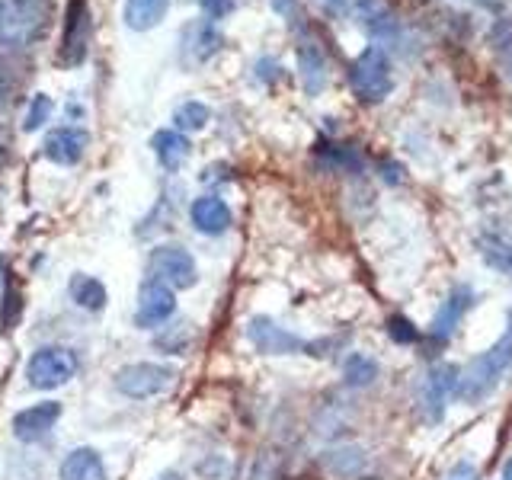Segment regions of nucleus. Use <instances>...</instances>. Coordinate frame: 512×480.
<instances>
[{"instance_id": "nucleus-26", "label": "nucleus", "mask_w": 512, "mask_h": 480, "mask_svg": "<svg viewBox=\"0 0 512 480\" xmlns=\"http://www.w3.org/2000/svg\"><path fill=\"white\" fill-rule=\"evenodd\" d=\"M157 349L160 352H170V356H183L192 343V327L189 324H173V327H164L157 333Z\"/></svg>"}, {"instance_id": "nucleus-2", "label": "nucleus", "mask_w": 512, "mask_h": 480, "mask_svg": "<svg viewBox=\"0 0 512 480\" xmlns=\"http://www.w3.org/2000/svg\"><path fill=\"white\" fill-rule=\"evenodd\" d=\"M509 365H512V314H509V327L503 330L500 340L461 368L455 397L461 404H480V400H487L496 391V384H500Z\"/></svg>"}, {"instance_id": "nucleus-17", "label": "nucleus", "mask_w": 512, "mask_h": 480, "mask_svg": "<svg viewBox=\"0 0 512 480\" xmlns=\"http://www.w3.org/2000/svg\"><path fill=\"white\" fill-rule=\"evenodd\" d=\"M61 480H109L103 455L90 445L71 448L61 461Z\"/></svg>"}, {"instance_id": "nucleus-14", "label": "nucleus", "mask_w": 512, "mask_h": 480, "mask_svg": "<svg viewBox=\"0 0 512 480\" xmlns=\"http://www.w3.org/2000/svg\"><path fill=\"white\" fill-rule=\"evenodd\" d=\"M61 413H64V407L58 404V400L32 404V407H26L13 416V436L20 442H39L52 432V426L61 420Z\"/></svg>"}, {"instance_id": "nucleus-10", "label": "nucleus", "mask_w": 512, "mask_h": 480, "mask_svg": "<svg viewBox=\"0 0 512 480\" xmlns=\"http://www.w3.org/2000/svg\"><path fill=\"white\" fill-rule=\"evenodd\" d=\"M247 340L263 352V356H295V352L308 349V343L298 333L285 330L272 317H253L247 324Z\"/></svg>"}, {"instance_id": "nucleus-9", "label": "nucleus", "mask_w": 512, "mask_h": 480, "mask_svg": "<svg viewBox=\"0 0 512 480\" xmlns=\"http://www.w3.org/2000/svg\"><path fill=\"white\" fill-rule=\"evenodd\" d=\"M176 311V295L167 282L160 279H144L141 292H138V308H135V324L141 330H154L160 324H167Z\"/></svg>"}, {"instance_id": "nucleus-12", "label": "nucleus", "mask_w": 512, "mask_h": 480, "mask_svg": "<svg viewBox=\"0 0 512 480\" xmlns=\"http://www.w3.org/2000/svg\"><path fill=\"white\" fill-rule=\"evenodd\" d=\"M180 45H183L180 48L183 64H189V68H199V64H205L208 58L221 52L224 36H221V29L212 20H196V23H189L180 32Z\"/></svg>"}, {"instance_id": "nucleus-29", "label": "nucleus", "mask_w": 512, "mask_h": 480, "mask_svg": "<svg viewBox=\"0 0 512 480\" xmlns=\"http://www.w3.org/2000/svg\"><path fill=\"white\" fill-rule=\"evenodd\" d=\"M480 247H484L480 253H484V260L490 266L512 272V244H509V240H503V237H484V240H480Z\"/></svg>"}, {"instance_id": "nucleus-1", "label": "nucleus", "mask_w": 512, "mask_h": 480, "mask_svg": "<svg viewBox=\"0 0 512 480\" xmlns=\"http://www.w3.org/2000/svg\"><path fill=\"white\" fill-rule=\"evenodd\" d=\"M52 20L48 0H0V58L20 55L39 42Z\"/></svg>"}, {"instance_id": "nucleus-42", "label": "nucleus", "mask_w": 512, "mask_h": 480, "mask_svg": "<svg viewBox=\"0 0 512 480\" xmlns=\"http://www.w3.org/2000/svg\"><path fill=\"white\" fill-rule=\"evenodd\" d=\"M362 480H378V477H362Z\"/></svg>"}, {"instance_id": "nucleus-41", "label": "nucleus", "mask_w": 512, "mask_h": 480, "mask_svg": "<svg viewBox=\"0 0 512 480\" xmlns=\"http://www.w3.org/2000/svg\"><path fill=\"white\" fill-rule=\"evenodd\" d=\"M4 160H7V148L0 144V167H4Z\"/></svg>"}, {"instance_id": "nucleus-15", "label": "nucleus", "mask_w": 512, "mask_h": 480, "mask_svg": "<svg viewBox=\"0 0 512 480\" xmlns=\"http://www.w3.org/2000/svg\"><path fill=\"white\" fill-rule=\"evenodd\" d=\"M471 288L468 285H458L448 292V298L442 301V308L436 311V317H432V324H429V340H436V343H445V340H452V333L455 327L461 324V317L464 311L471 308Z\"/></svg>"}, {"instance_id": "nucleus-27", "label": "nucleus", "mask_w": 512, "mask_h": 480, "mask_svg": "<svg viewBox=\"0 0 512 480\" xmlns=\"http://www.w3.org/2000/svg\"><path fill=\"white\" fill-rule=\"evenodd\" d=\"M20 317H23V292L13 282H7L4 301H0V330H4V333L16 330Z\"/></svg>"}, {"instance_id": "nucleus-30", "label": "nucleus", "mask_w": 512, "mask_h": 480, "mask_svg": "<svg viewBox=\"0 0 512 480\" xmlns=\"http://www.w3.org/2000/svg\"><path fill=\"white\" fill-rule=\"evenodd\" d=\"M52 100H48L45 93H36L29 100V109H26V119H23V132H39V128L52 119Z\"/></svg>"}, {"instance_id": "nucleus-37", "label": "nucleus", "mask_w": 512, "mask_h": 480, "mask_svg": "<svg viewBox=\"0 0 512 480\" xmlns=\"http://www.w3.org/2000/svg\"><path fill=\"white\" fill-rule=\"evenodd\" d=\"M279 64L276 61H269V58H263L260 64H256V77H260V80H276L279 77Z\"/></svg>"}, {"instance_id": "nucleus-20", "label": "nucleus", "mask_w": 512, "mask_h": 480, "mask_svg": "<svg viewBox=\"0 0 512 480\" xmlns=\"http://www.w3.org/2000/svg\"><path fill=\"white\" fill-rule=\"evenodd\" d=\"M365 461H368V455H365V448H362V445H340V448H330V452H324V458H320V464H324V471L333 474V477H340V480L362 474Z\"/></svg>"}, {"instance_id": "nucleus-22", "label": "nucleus", "mask_w": 512, "mask_h": 480, "mask_svg": "<svg viewBox=\"0 0 512 480\" xmlns=\"http://www.w3.org/2000/svg\"><path fill=\"white\" fill-rule=\"evenodd\" d=\"M71 298L77 308H84L90 314H100L106 308V285L93 276H74L71 279Z\"/></svg>"}, {"instance_id": "nucleus-23", "label": "nucleus", "mask_w": 512, "mask_h": 480, "mask_svg": "<svg viewBox=\"0 0 512 480\" xmlns=\"http://www.w3.org/2000/svg\"><path fill=\"white\" fill-rule=\"evenodd\" d=\"M378 378V362L365 352H349L343 362V381L349 388H368Z\"/></svg>"}, {"instance_id": "nucleus-36", "label": "nucleus", "mask_w": 512, "mask_h": 480, "mask_svg": "<svg viewBox=\"0 0 512 480\" xmlns=\"http://www.w3.org/2000/svg\"><path fill=\"white\" fill-rule=\"evenodd\" d=\"M317 7L336 20V16H343V13L349 10V0H317Z\"/></svg>"}, {"instance_id": "nucleus-35", "label": "nucleus", "mask_w": 512, "mask_h": 480, "mask_svg": "<svg viewBox=\"0 0 512 480\" xmlns=\"http://www.w3.org/2000/svg\"><path fill=\"white\" fill-rule=\"evenodd\" d=\"M445 480H477V471L471 461H458L455 468L445 474Z\"/></svg>"}, {"instance_id": "nucleus-7", "label": "nucleus", "mask_w": 512, "mask_h": 480, "mask_svg": "<svg viewBox=\"0 0 512 480\" xmlns=\"http://www.w3.org/2000/svg\"><path fill=\"white\" fill-rule=\"evenodd\" d=\"M176 381V372L170 365H160V362H132V365H122L112 384L116 391L128 400H148L157 394H167Z\"/></svg>"}, {"instance_id": "nucleus-39", "label": "nucleus", "mask_w": 512, "mask_h": 480, "mask_svg": "<svg viewBox=\"0 0 512 480\" xmlns=\"http://www.w3.org/2000/svg\"><path fill=\"white\" fill-rule=\"evenodd\" d=\"M154 480H186V477H183L180 471H160Z\"/></svg>"}, {"instance_id": "nucleus-40", "label": "nucleus", "mask_w": 512, "mask_h": 480, "mask_svg": "<svg viewBox=\"0 0 512 480\" xmlns=\"http://www.w3.org/2000/svg\"><path fill=\"white\" fill-rule=\"evenodd\" d=\"M503 480H512V458L503 464Z\"/></svg>"}, {"instance_id": "nucleus-13", "label": "nucleus", "mask_w": 512, "mask_h": 480, "mask_svg": "<svg viewBox=\"0 0 512 480\" xmlns=\"http://www.w3.org/2000/svg\"><path fill=\"white\" fill-rule=\"evenodd\" d=\"M90 144V135L84 128L77 125H58L52 132L45 135L42 141V154L52 160V164H61V167H74L80 157H84Z\"/></svg>"}, {"instance_id": "nucleus-16", "label": "nucleus", "mask_w": 512, "mask_h": 480, "mask_svg": "<svg viewBox=\"0 0 512 480\" xmlns=\"http://www.w3.org/2000/svg\"><path fill=\"white\" fill-rule=\"evenodd\" d=\"M189 221H192V228H196L199 234L205 237H221L224 231L231 228V208L228 202H224L221 196H199L196 202L189 205Z\"/></svg>"}, {"instance_id": "nucleus-6", "label": "nucleus", "mask_w": 512, "mask_h": 480, "mask_svg": "<svg viewBox=\"0 0 512 480\" xmlns=\"http://www.w3.org/2000/svg\"><path fill=\"white\" fill-rule=\"evenodd\" d=\"M458 378H461V368L458 365H448V362H439L436 368H429V372L416 381V391H413V400H416V410L426 423L436 426L445 413V400L458 394Z\"/></svg>"}, {"instance_id": "nucleus-38", "label": "nucleus", "mask_w": 512, "mask_h": 480, "mask_svg": "<svg viewBox=\"0 0 512 480\" xmlns=\"http://www.w3.org/2000/svg\"><path fill=\"white\" fill-rule=\"evenodd\" d=\"M474 4H477V7H484V10H490V13H503V10L512 4V0H474Z\"/></svg>"}, {"instance_id": "nucleus-33", "label": "nucleus", "mask_w": 512, "mask_h": 480, "mask_svg": "<svg viewBox=\"0 0 512 480\" xmlns=\"http://www.w3.org/2000/svg\"><path fill=\"white\" fill-rule=\"evenodd\" d=\"M269 4H272V10L285 16L288 26H292V29L308 32V23H304V10H301L298 0H269Z\"/></svg>"}, {"instance_id": "nucleus-34", "label": "nucleus", "mask_w": 512, "mask_h": 480, "mask_svg": "<svg viewBox=\"0 0 512 480\" xmlns=\"http://www.w3.org/2000/svg\"><path fill=\"white\" fill-rule=\"evenodd\" d=\"M199 7L205 13V20H224L234 10V0H199Z\"/></svg>"}, {"instance_id": "nucleus-4", "label": "nucleus", "mask_w": 512, "mask_h": 480, "mask_svg": "<svg viewBox=\"0 0 512 480\" xmlns=\"http://www.w3.org/2000/svg\"><path fill=\"white\" fill-rule=\"evenodd\" d=\"M77 352L68 346H42L26 362V381L36 391H55L77 375Z\"/></svg>"}, {"instance_id": "nucleus-28", "label": "nucleus", "mask_w": 512, "mask_h": 480, "mask_svg": "<svg viewBox=\"0 0 512 480\" xmlns=\"http://www.w3.org/2000/svg\"><path fill=\"white\" fill-rule=\"evenodd\" d=\"M320 157L327 160V164H336L340 170H346V173H362V157L352 151V148H346V144H320Z\"/></svg>"}, {"instance_id": "nucleus-25", "label": "nucleus", "mask_w": 512, "mask_h": 480, "mask_svg": "<svg viewBox=\"0 0 512 480\" xmlns=\"http://www.w3.org/2000/svg\"><path fill=\"white\" fill-rule=\"evenodd\" d=\"M208 106L205 103H199V100H186V103H180L176 106V112H173V122H176V132H202V128L208 125Z\"/></svg>"}, {"instance_id": "nucleus-24", "label": "nucleus", "mask_w": 512, "mask_h": 480, "mask_svg": "<svg viewBox=\"0 0 512 480\" xmlns=\"http://www.w3.org/2000/svg\"><path fill=\"white\" fill-rule=\"evenodd\" d=\"M487 42H490V48H493V55L500 58L503 71L512 77V16H500V20L493 23Z\"/></svg>"}, {"instance_id": "nucleus-31", "label": "nucleus", "mask_w": 512, "mask_h": 480, "mask_svg": "<svg viewBox=\"0 0 512 480\" xmlns=\"http://www.w3.org/2000/svg\"><path fill=\"white\" fill-rule=\"evenodd\" d=\"M282 477V455L279 452H260L253 461L250 480H279Z\"/></svg>"}, {"instance_id": "nucleus-11", "label": "nucleus", "mask_w": 512, "mask_h": 480, "mask_svg": "<svg viewBox=\"0 0 512 480\" xmlns=\"http://www.w3.org/2000/svg\"><path fill=\"white\" fill-rule=\"evenodd\" d=\"M295 55H298V74H301V87H304V93H308V96H317L320 90L327 87V80H330V61H327L324 45H320V42L311 36V32H301Z\"/></svg>"}, {"instance_id": "nucleus-5", "label": "nucleus", "mask_w": 512, "mask_h": 480, "mask_svg": "<svg viewBox=\"0 0 512 480\" xmlns=\"http://www.w3.org/2000/svg\"><path fill=\"white\" fill-rule=\"evenodd\" d=\"M90 39H93V23H90V4L87 0H68L64 7V23H61V42L55 61L61 68H80L90 55Z\"/></svg>"}, {"instance_id": "nucleus-8", "label": "nucleus", "mask_w": 512, "mask_h": 480, "mask_svg": "<svg viewBox=\"0 0 512 480\" xmlns=\"http://www.w3.org/2000/svg\"><path fill=\"white\" fill-rule=\"evenodd\" d=\"M151 276L167 282L170 288H192L199 282V266L196 256H192L186 247L176 244H160L151 250Z\"/></svg>"}, {"instance_id": "nucleus-3", "label": "nucleus", "mask_w": 512, "mask_h": 480, "mask_svg": "<svg viewBox=\"0 0 512 480\" xmlns=\"http://www.w3.org/2000/svg\"><path fill=\"white\" fill-rule=\"evenodd\" d=\"M349 87L362 106H378L394 93V64L381 45H368L349 64Z\"/></svg>"}, {"instance_id": "nucleus-32", "label": "nucleus", "mask_w": 512, "mask_h": 480, "mask_svg": "<svg viewBox=\"0 0 512 480\" xmlns=\"http://www.w3.org/2000/svg\"><path fill=\"white\" fill-rule=\"evenodd\" d=\"M388 336H391L394 343H400V346H410V343L420 340V330L413 327L410 317L394 314V317H388Z\"/></svg>"}, {"instance_id": "nucleus-19", "label": "nucleus", "mask_w": 512, "mask_h": 480, "mask_svg": "<svg viewBox=\"0 0 512 480\" xmlns=\"http://www.w3.org/2000/svg\"><path fill=\"white\" fill-rule=\"evenodd\" d=\"M151 148H154L157 164L167 173H176L183 167V160L189 157V138L183 132H176V128H160L151 138Z\"/></svg>"}, {"instance_id": "nucleus-21", "label": "nucleus", "mask_w": 512, "mask_h": 480, "mask_svg": "<svg viewBox=\"0 0 512 480\" xmlns=\"http://www.w3.org/2000/svg\"><path fill=\"white\" fill-rule=\"evenodd\" d=\"M170 0H125V26L135 32H148L167 16Z\"/></svg>"}, {"instance_id": "nucleus-18", "label": "nucleus", "mask_w": 512, "mask_h": 480, "mask_svg": "<svg viewBox=\"0 0 512 480\" xmlns=\"http://www.w3.org/2000/svg\"><path fill=\"white\" fill-rule=\"evenodd\" d=\"M356 10L362 16V23L368 26V32L388 39L397 36L400 20H397V0H356Z\"/></svg>"}]
</instances>
